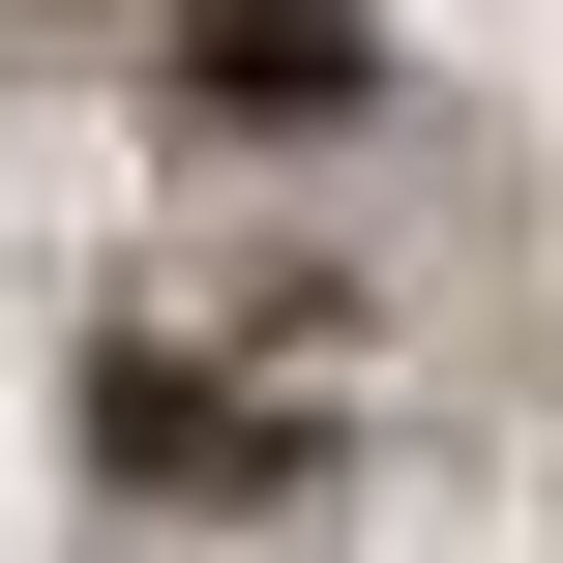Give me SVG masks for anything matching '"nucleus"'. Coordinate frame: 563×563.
Wrapping results in <instances>:
<instances>
[{
	"label": "nucleus",
	"mask_w": 563,
	"mask_h": 563,
	"mask_svg": "<svg viewBox=\"0 0 563 563\" xmlns=\"http://www.w3.org/2000/svg\"><path fill=\"white\" fill-rule=\"evenodd\" d=\"M208 89H356V0H208Z\"/></svg>",
	"instance_id": "obj_1"
}]
</instances>
